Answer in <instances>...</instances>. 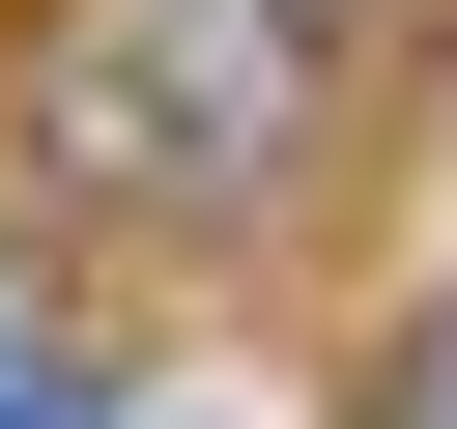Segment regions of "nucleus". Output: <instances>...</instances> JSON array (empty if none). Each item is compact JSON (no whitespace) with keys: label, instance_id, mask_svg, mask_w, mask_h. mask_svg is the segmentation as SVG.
I'll return each mask as SVG.
<instances>
[{"label":"nucleus","instance_id":"nucleus-2","mask_svg":"<svg viewBox=\"0 0 457 429\" xmlns=\"http://www.w3.org/2000/svg\"><path fill=\"white\" fill-rule=\"evenodd\" d=\"M0 429H86V400H57V343H29V315H0Z\"/></svg>","mask_w":457,"mask_h":429},{"label":"nucleus","instance_id":"nucleus-1","mask_svg":"<svg viewBox=\"0 0 457 429\" xmlns=\"http://www.w3.org/2000/svg\"><path fill=\"white\" fill-rule=\"evenodd\" d=\"M57 143H86V172H257V143H286V0H228V29H200V0H114V29L57 57Z\"/></svg>","mask_w":457,"mask_h":429},{"label":"nucleus","instance_id":"nucleus-3","mask_svg":"<svg viewBox=\"0 0 457 429\" xmlns=\"http://www.w3.org/2000/svg\"><path fill=\"white\" fill-rule=\"evenodd\" d=\"M400 429H457V315H428V343H400Z\"/></svg>","mask_w":457,"mask_h":429}]
</instances>
